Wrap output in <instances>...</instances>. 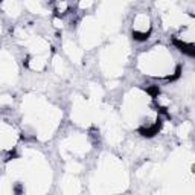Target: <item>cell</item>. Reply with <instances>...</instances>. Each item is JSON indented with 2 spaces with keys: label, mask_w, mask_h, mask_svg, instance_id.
<instances>
[{
  "label": "cell",
  "mask_w": 195,
  "mask_h": 195,
  "mask_svg": "<svg viewBox=\"0 0 195 195\" xmlns=\"http://www.w3.org/2000/svg\"><path fill=\"white\" fill-rule=\"evenodd\" d=\"M146 91H148L153 98H157V96H159V93H160V89H159V86H151V87H148V89H146Z\"/></svg>",
  "instance_id": "6da1fadb"
}]
</instances>
